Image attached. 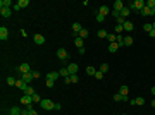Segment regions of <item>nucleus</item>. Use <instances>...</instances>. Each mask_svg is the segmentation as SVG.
Here are the masks:
<instances>
[{"label": "nucleus", "mask_w": 155, "mask_h": 115, "mask_svg": "<svg viewBox=\"0 0 155 115\" xmlns=\"http://www.w3.org/2000/svg\"><path fill=\"white\" fill-rule=\"evenodd\" d=\"M150 91H152V95H153V96H155V86H153V88H152V89H150Z\"/></svg>", "instance_id": "49"}, {"label": "nucleus", "mask_w": 155, "mask_h": 115, "mask_svg": "<svg viewBox=\"0 0 155 115\" xmlns=\"http://www.w3.org/2000/svg\"><path fill=\"white\" fill-rule=\"evenodd\" d=\"M60 108H62V105H60V103H55V105H54V110H57V112L60 110Z\"/></svg>", "instance_id": "46"}, {"label": "nucleus", "mask_w": 155, "mask_h": 115, "mask_svg": "<svg viewBox=\"0 0 155 115\" xmlns=\"http://www.w3.org/2000/svg\"><path fill=\"white\" fill-rule=\"evenodd\" d=\"M122 98H124V96L121 95V93H116V95H114V101H122Z\"/></svg>", "instance_id": "35"}, {"label": "nucleus", "mask_w": 155, "mask_h": 115, "mask_svg": "<svg viewBox=\"0 0 155 115\" xmlns=\"http://www.w3.org/2000/svg\"><path fill=\"white\" fill-rule=\"evenodd\" d=\"M16 88H19V89H22V91H26V88H28V84L22 81V79H17L16 81Z\"/></svg>", "instance_id": "11"}, {"label": "nucleus", "mask_w": 155, "mask_h": 115, "mask_svg": "<svg viewBox=\"0 0 155 115\" xmlns=\"http://www.w3.org/2000/svg\"><path fill=\"white\" fill-rule=\"evenodd\" d=\"M78 36H79L81 40H86V38H88V29H85V28H83L81 31H79V33H78Z\"/></svg>", "instance_id": "15"}, {"label": "nucleus", "mask_w": 155, "mask_h": 115, "mask_svg": "<svg viewBox=\"0 0 155 115\" xmlns=\"http://www.w3.org/2000/svg\"><path fill=\"white\" fill-rule=\"evenodd\" d=\"M33 40H35L36 45H43V43H45V36H43V34H35Z\"/></svg>", "instance_id": "9"}, {"label": "nucleus", "mask_w": 155, "mask_h": 115, "mask_svg": "<svg viewBox=\"0 0 155 115\" xmlns=\"http://www.w3.org/2000/svg\"><path fill=\"white\" fill-rule=\"evenodd\" d=\"M40 76H41V74H40L38 70H33V77H35V79H36V77H40Z\"/></svg>", "instance_id": "47"}, {"label": "nucleus", "mask_w": 155, "mask_h": 115, "mask_svg": "<svg viewBox=\"0 0 155 115\" xmlns=\"http://www.w3.org/2000/svg\"><path fill=\"white\" fill-rule=\"evenodd\" d=\"M28 108H29V115H38V113H36V110H33V106H31V105H28Z\"/></svg>", "instance_id": "45"}, {"label": "nucleus", "mask_w": 155, "mask_h": 115, "mask_svg": "<svg viewBox=\"0 0 155 115\" xmlns=\"http://www.w3.org/2000/svg\"><path fill=\"white\" fill-rule=\"evenodd\" d=\"M86 74H88V76H95V74H97L95 67H91V65H90V67H86Z\"/></svg>", "instance_id": "27"}, {"label": "nucleus", "mask_w": 155, "mask_h": 115, "mask_svg": "<svg viewBox=\"0 0 155 115\" xmlns=\"http://www.w3.org/2000/svg\"><path fill=\"white\" fill-rule=\"evenodd\" d=\"M107 40H109L110 43H116V40H117V34H112V33H109V34H107Z\"/></svg>", "instance_id": "26"}, {"label": "nucleus", "mask_w": 155, "mask_h": 115, "mask_svg": "<svg viewBox=\"0 0 155 115\" xmlns=\"http://www.w3.org/2000/svg\"><path fill=\"white\" fill-rule=\"evenodd\" d=\"M21 103H22V105H33V98H31V96H28V95H22V98H21Z\"/></svg>", "instance_id": "5"}, {"label": "nucleus", "mask_w": 155, "mask_h": 115, "mask_svg": "<svg viewBox=\"0 0 155 115\" xmlns=\"http://www.w3.org/2000/svg\"><path fill=\"white\" fill-rule=\"evenodd\" d=\"M122 28H124V31H126V33H131V31L135 29V24H133L131 21H126V22L122 24Z\"/></svg>", "instance_id": "6"}, {"label": "nucleus", "mask_w": 155, "mask_h": 115, "mask_svg": "<svg viewBox=\"0 0 155 115\" xmlns=\"http://www.w3.org/2000/svg\"><path fill=\"white\" fill-rule=\"evenodd\" d=\"M67 70H69V74H78V70H79V67H78V64H69L67 65Z\"/></svg>", "instance_id": "8"}, {"label": "nucleus", "mask_w": 155, "mask_h": 115, "mask_svg": "<svg viewBox=\"0 0 155 115\" xmlns=\"http://www.w3.org/2000/svg\"><path fill=\"white\" fill-rule=\"evenodd\" d=\"M133 101H135V105H145V100H143V98H136V100H133Z\"/></svg>", "instance_id": "33"}, {"label": "nucleus", "mask_w": 155, "mask_h": 115, "mask_svg": "<svg viewBox=\"0 0 155 115\" xmlns=\"http://www.w3.org/2000/svg\"><path fill=\"white\" fill-rule=\"evenodd\" d=\"M133 41H135V40L131 38V36H124V47H129V45H133Z\"/></svg>", "instance_id": "22"}, {"label": "nucleus", "mask_w": 155, "mask_h": 115, "mask_svg": "<svg viewBox=\"0 0 155 115\" xmlns=\"http://www.w3.org/2000/svg\"><path fill=\"white\" fill-rule=\"evenodd\" d=\"M24 95H28V96H33V95H35V88L28 86V88H26V91H24Z\"/></svg>", "instance_id": "29"}, {"label": "nucleus", "mask_w": 155, "mask_h": 115, "mask_svg": "<svg viewBox=\"0 0 155 115\" xmlns=\"http://www.w3.org/2000/svg\"><path fill=\"white\" fill-rule=\"evenodd\" d=\"M152 29H153V26H152V24H150V22H146L145 26H143V31H146V33H150V31H152Z\"/></svg>", "instance_id": "32"}, {"label": "nucleus", "mask_w": 155, "mask_h": 115, "mask_svg": "<svg viewBox=\"0 0 155 115\" xmlns=\"http://www.w3.org/2000/svg\"><path fill=\"white\" fill-rule=\"evenodd\" d=\"M146 7H150V9H155V0H148V2H146Z\"/></svg>", "instance_id": "40"}, {"label": "nucleus", "mask_w": 155, "mask_h": 115, "mask_svg": "<svg viewBox=\"0 0 155 115\" xmlns=\"http://www.w3.org/2000/svg\"><path fill=\"white\" fill-rule=\"evenodd\" d=\"M0 5H2V7H5V9H10L12 2H10V0H2V2H0ZM12 7H14V5H12Z\"/></svg>", "instance_id": "18"}, {"label": "nucleus", "mask_w": 155, "mask_h": 115, "mask_svg": "<svg viewBox=\"0 0 155 115\" xmlns=\"http://www.w3.org/2000/svg\"><path fill=\"white\" fill-rule=\"evenodd\" d=\"M112 16H114L116 19H119V17H121V12H119V10H112Z\"/></svg>", "instance_id": "44"}, {"label": "nucleus", "mask_w": 155, "mask_h": 115, "mask_svg": "<svg viewBox=\"0 0 155 115\" xmlns=\"http://www.w3.org/2000/svg\"><path fill=\"white\" fill-rule=\"evenodd\" d=\"M7 38H9V29L5 28V26H2V28H0V40L5 41Z\"/></svg>", "instance_id": "4"}, {"label": "nucleus", "mask_w": 155, "mask_h": 115, "mask_svg": "<svg viewBox=\"0 0 155 115\" xmlns=\"http://www.w3.org/2000/svg\"><path fill=\"white\" fill-rule=\"evenodd\" d=\"M71 83H78V81H79V77H78V74H71Z\"/></svg>", "instance_id": "39"}, {"label": "nucleus", "mask_w": 155, "mask_h": 115, "mask_svg": "<svg viewBox=\"0 0 155 115\" xmlns=\"http://www.w3.org/2000/svg\"><path fill=\"white\" fill-rule=\"evenodd\" d=\"M141 16H145V17H148V16H152V9H150V7H143V9H141Z\"/></svg>", "instance_id": "14"}, {"label": "nucleus", "mask_w": 155, "mask_h": 115, "mask_svg": "<svg viewBox=\"0 0 155 115\" xmlns=\"http://www.w3.org/2000/svg\"><path fill=\"white\" fill-rule=\"evenodd\" d=\"M100 70H102V72L105 74L107 70H109V64H102V65H100Z\"/></svg>", "instance_id": "37"}, {"label": "nucleus", "mask_w": 155, "mask_h": 115, "mask_svg": "<svg viewBox=\"0 0 155 115\" xmlns=\"http://www.w3.org/2000/svg\"><path fill=\"white\" fill-rule=\"evenodd\" d=\"M7 84L9 86H16V79L14 77H7Z\"/></svg>", "instance_id": "36"}, {"label": "nucleus", "mask_w": 155, "mask_h": 115, "mask_svg": "<svg viewBox=\"0 0 155 115\" xmlns=\"http://www.w3.org/2000/svg\"><path fill=\"white\" fill-rule=\"evenodd\" d=\"M31 98H33V103H40V101H41V98H40V95H36V93H35V95L31 96Z\"/></svg>", "instance_id": "34"}, {"label": "nucleus", "mask_w": 155, "mask_h": 115, "mask_svg": "<svg viewBox=\"0 0 155 115\" xmlns=\"http://www.w3.org/2000/svg\"><path fill=\"white\" fill-rule=\"evenodd\" d=\"M54 105H55V103H54L52 100H47V98L40 101V106H41L43 110H54Z\"/></svg>", "instance_id": "1"}, {"label": "nucleus", "mask_w": 155, "mask_h": 115, "mask_svg": "<svg viewBox=\"0 0 155 115\" xmlns=\"http://www.w3.org/2000/svg\"><path fill=\"white\" fill-rule=\"evenodd\" d=\"M21 79H22L26 84H29L31 79H35V77H33V72H28V74H21Z\"/></svg>", "instance_id": "7"}, {"label": "nucleus", "mask_w": 155, "mask_h": 115, "mask_svg": "<svg viewBox=\"0 0 155 115\" xmlns=\"http://www.w3.org/2000/svg\"><path fill=\"white\" fill-rule=\"evenodd\" d=\"M17 70H19L21 74H28V72H31V67H29L28 62H22L19 67H17Z\"/></svg>", "instance_id": "3"}, {"label": "nucleus", "mask_w": 155, "mask_h": 115, "mask_svg": "<svg viewBox=\"0 0 155 115\" xmlns=\"http://www.w3.org/2000/svg\"><path fill=\"white\" fill-rule=\"evenodd\" d=\"M98 14H102V16H109V14H110V9H109L107 5H100V10H98Z\"/></svg>", "instance_id": "13"}, {"label": "nucleus", "mask_w": 155, "mask_h": 115, "mask_svg": "<svg viewBox=\"0 0 155 115\" xmlns=\"http://www.w3.org/2000/svg\"><path fill=\"white\" fill-rule=\"evenodd\" d=\"M116 43L119 45V47H124V36H121V34H117V40Z\"/></svg>", "instance_id": "25"}, {"label": "nucleus", "mask_w": 155, "mask_h": 115, "mask_svg": "<svg viewBox=\"0 0 155 115\" xmlns=\"http://www.w3.org/2000/svg\"><path fill=\"white\" fill-rule=\"evenodd\" d=\"M9 115H12V113H9Z\"/></svg>", "instance_id": "52"}, {"label": "nucleus", "mask_w": 155, "mask_h": 115, "mask_svg": "<svg viewBox=\"0 0 155 115\" xmlns=\"http://www.w3.org/2000/svg\"><path fill=\"white\" fill-rule=\"evenodd\" d=\"M81 29H83V28H81V24H79V22H74V24H72V33H76V34H78Z\"/></svg>", "instance_id": "19"}, {"label": "nucleus", "mask_w": 155, "mask_h": 115, "mask_svg": "<svg viewBox=\"0 0 155 115\" xmlns=\"http://www.w3.org/2000/svg\"><path fill=\"white\" fill-rule=\"evenodd\" d=\"M97 34H98V38H107V34H109V33H107L105 29H100Z\"/></svg>", "instance_id": "31"}, {"label": "nucleus", "mask_w": 155, "mask_h": 115, "mask_svg": "<svg viewBox=\"0 0 155 115\" xmlns=\"http://www.w3.org/2000/svg\"><path fill=\"white\" fill-rule=\"evenodd\" d=\"M17 5H19L21 9H24V7H28V5H29V2H28V0H19Z\"/></svg>", "instance_id": "30"}, {"label": "nucleus", "mask_w": 155, "mask_h": 115, "mask_svg": "<svg viewBox=\"0 0 155 115\" xmlns=\"http://www.w3.org/2000/svg\"><path fill=\"white\" fill-rule=\"evenodd\" d=\"M55 84V81H52V79H47V88H54Z\"/></svg>", "instance_id": "43"}, {"label": "nucleus", "mask_w": 155, "mask_h": 115, "mask_svg": "<svg viewBox=\"0 0 155 115\" xmlns=\"http://www.w3.org/2000/svg\"><path fill=\"white\" fill-rule=\"evenodd\" d=\"M152 26H153V29H155V21H153V22H152Z\"/></svg>", "instance_id": "51"}, {"label": "nucleus", "mask_w": 155, "mask_h": 115, "mask_svg": "<svg viewBox=\"0 0 155 115\" xmlns=\"http://www.w3.org/2000/svg\"><path fill=\"white\" fill-rule=\"evenodd\" d=\"M59 76H60L59 72H48V74H47V79H52V81H55Z\"/></svg>", "instance_id": "20"}, {"label": "nucleus", "mask_w": 155, "mask_h": 115, "mask_svg": "<svg viewBox=\"0 0 155 115\" xmlns=\"http://www.w3.org/2000/svg\"><path fill=\"white\" fill-rule=\"evenodd\" d=\"M122 31H124L122 24H117V26H116V33H122Z\"/></svg>", "instance_id": "42"}, {"label": "nucleus", "mask_w": 155, "mask_h": 115, "mask_svg": "<svg viewBox=\"0 0 155 115\" xmlns=\"http://www.w3.org/2000/svg\"><path fill=\"white\" fill-rule=\"evenodd\" d=\"M57 58H59V60H67V58H69L67 50H66V48H59V50H57Z\"/></svg>", "instance_id": "2"}, {"label": "nucleus", "mask_w": 155, "mask_h": 115, "mask_svg": "<svg viewBox=\"0 0 155 115\" xmlns=\"http://www.w3.org/2000/svg\"><path fill=\"white\" fill-rule=\"evenodd\" d=\"M21 112H22V110L17 108V106H12V108H10V113L12 115H21Z\"/></svg>", "instance_id": "28"}, {"label": "nucleus", "mask_w": 155, "mask_h": 115, "mask_svg": "<svg viewBox=\"0 0 155 115\" xmlns=\"http://www.w3.org/2000/svg\"><path fill=\"white\" fill-rule=\"evenodd\" d=\"M119 93L122 96H127V93H129V89H127V86H121L119 88Z\"/></svg>", "instance_id": "24"}, {"label": "nucleus", "mask_w": 155, "mask_h": 115, "mask_svg": "<svg viewBox=\"0 0 155 115\" xmlns=\"http://www.w3.org/2000/svg\"><path fill=\"white\" fill-rule=\"evenodd\" d=\"M0 14H2V17H10L12 10H10V9H5V7H0Z\"/></svg>", "instance_id": "12"}, {"label": "nucleus", "mask_w": 155, "mask_h": 115, "mask_svg": "<svg viewBox=\"0 0 155 115\" xmlns=\"http://www.w3.org/2000/svg\"><path fill=\"white\" fill-rule=\"evenodd\" d=\"M124 7H126V5L122 4V0H116V2H114V10H119V12H121Z\"/></svg>", "instance_id": "10"}, {"label": "nucleus", "mask_w": 155, "mask_h": 115, "mask_svg": "<svg viewBox=\"0 0 155 115\" xmlns=\"http://www.w3.org/2000/svg\"><path fill=\"white\" fill-rule=\"evenodd\" d=\"M117 50H119V45H117V43H110V45H109V52H110V53H116Z\"/></svg>", "instance_id": "16"}, {"label": "nucleus", "mask_w": 155, "mask_h": 115, "mask_svg": "<svg viewBox=\"0 0 155 115\" xmlns=\"http://www.w3.org/2000/svg\"><path fill=\"white\" fill-rule=\"evenodd\" d=\"M59 74H60V77H69V76H71V74H69V70H67V67L60 69V70H59Z\"/></svg>", "instance_id": "17"}, {"label": "nucleus", "mask_w": 155, "mask_h": 115, "mask_svg": "<svg viewBox=\"0 0 155 115\" xmlns=\"http://www.w3.org/2000/svg\"><path fill=\"white\" fill-rule=\"evenodd\" d=\"M152 106H153V108H155V100H153V101H152Z\"/></svg>", "instance_id": "50"}, {"label": "nucleus", "mask_w": 155, "mask_h": 115, "mask_svg": "<svg viewBox=\"0 0 155 115\" xmlns=\"http://www.w3.org/2000/svg\"><path fill=\"white\" fill-rule=\"evenodd\" d=\"M95 77H97L98 81H102V79H104V72H102V70H97V74H95Z\"/></svg>", "instance_id": "38"}, {"label": "nucleus", "mask_w": 155, "mask_h": 115, "mask_svg": "<svg viewBox=\"0 0 155 115\" xmlns=\"http://www.w3.org/2000/svg\"><path fill=\"white\" fill-rule=\"evenodd\" d=\"M97 21H98V22H104V21H105V16H102V14H97Z\"/></svg>", "instance_id": "41"}, {"label": "nucleus", "mask_w": 155, "mask_h": 115, "mask_svg": "<svg viewBox=\"0 0 155 115\" xmlns=\"http://www.w3.org/2000/svg\"><path fill=\"white\" fill-rule=\"evenodd\" d=\"M129 14H131V10H129V7H124V9L121 10V16H122L124 19H126V17L129 16Z\"/></svg>", "instance_id": "21"}, {"label": "nucleus", "mask_w": 155, "mask_h": 115, "mask_svg": "<svg viewBox=\"0 0 155 115\" xmlns=\"http://www.w3.org/2000/svg\"><path fill=\"white\" fill-rule=\"evenodd\" d=\"M148 36H150V38H155V29H152V31L148 33Z\"/></svg>", "instance_id": "48"}, {"label": "nucleus", "mask_w": 155, "mask_h": 115, "mask_svg": "<svg viewBox=\"0 0 155 115\" xmlns=\"http://www.w3.org/2000/svg\"><path fill=\"white\" fill-rule=\"evenodd\" d=\"M74 43H76V47H78V48H83V43H85V40H81L79 36H76Z\"/></svg>", "instance_id": "23"}]
</instances>
